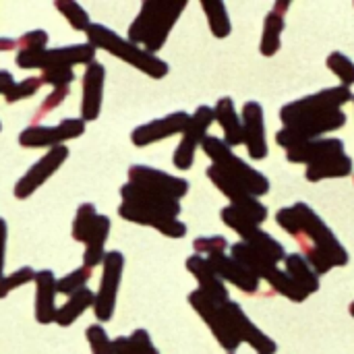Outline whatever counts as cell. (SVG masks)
I'll list each match as a JSON object with an SVG mask.
<instances>
[{"label": "cell", "instance_id": "6da1fadb", "mask_svg": "<svg viewBox=\"0 0 354 354\" xmlns=\"http://www.w3.org/2000/svg\"><path fill=\"white\" fill-rule=\"evenodd\" d=\"M187 2H160V0H147L141 4L137 17L129 25V41L135 46H143L149 54H158L164 44L168 41V35L180 15L185 12Z\"/></svg>", "mask_w": 354, "mask_h": 354}, {"label": "cell", "instance_id": "7a4b0ae2", "mask_svg": "<svg viewBox=\"0 0 354 354\" xmlns=\"http://www.w3.org/2000/svg\"><path fill=\"white\" fill-rule=\"evenodd\" d=\"M85 37H87V44L93 46L95 50H104L120 58L122 62L131 64L133 68L145 73L151 79H164L170 73L168 62L162 60L158 54H149L147 50L135 46L127 37H120L118 33H114L110 27L102 23H91L89 29L85 31Z\"/></svg>", "mask_w": 354, "mask_h": 354}, {"label": "cell", "instance_id": "3957f363", "mask_svg": "<svg viewBox=\"0 0 354 354\" xmlns=\"http://www.w3.org/2000/svg\"><path fill=\"white\" fill-rule=\"evenodd\" d=\"M203 151L205 156L212 160V166H216L218 170H222L228 178H232L234 183H239L243 189H247L253 197H261L270 193V180L266 178L263 172L255 170L253 166H249L247 162H243L232 147H228L224 143V139L220 137H207L203 141Z\"/></svg>", "mask_w": 354, "mask_h": 354}, {"label": "cell", "instance_id": "277c9868", "mask_svg": "<svg viewBox=\"0 0 354 354\" xmlns=\"http://www.w3.org/2000/svg\"><path fill=\"white\" fill-rule=\"evenodd\" d=\"M299 218V236L297 241H307L313 249H317L334 268H346L351 261L348 251L330 230V226L303 201L292 205Z\"/></svg>", "mask_w": 354, "mask_h": 354}, {"label": "cell", "instance_id": "5b68a950", "mask_svg": "<svg viewBox=\"0 0 354 354\" xmlns=\"http://www.w3.org/2000/svg\"><path fill=\"white\" fill-rule=\"evenodd\" d=\"M95 48L89 44H71L60 48H44L37 52H19L15 56V62L23 71H56V68H73L83 64L89 66L95 62Z\"/></svg>", "mask_w": 354, "mask_h": 354}, {"label": "cell", "instance_id": "8992f818", "mask_svg": "<svg viewBox=\"0 0 354 354\" xmlns=\"http://www.w3.org/2000/svg\"><path fill=\"white\" fill-rule=\"evenodd\" d=\"M230 257L232 259H236L239 263H243L247 270H251L259 280L263 278L278 295H282L284 299H288V301H292V303H303V301H307L309 297L290 280V276L284 272V270H280L276 263H272V261H268L266 257H261L257 251H253L249 245H245V243H236V245H232L230 247Z\"/></svg>", "mask_w": 354, "mask_h": 354}, {"label": "cell", "instance_id": "52a82bcc", "mask_svg": "<svg viewBox=\"0 0 354 354\" xmlns=\"http://www.w3.org/2000/svg\"><path fill=\"white\" fill-rule=\"evenodd\" d=\"M346 124V114L342 110H332V112H322V114H307L301 116L297 120H292L290 124H286L284 129H280L276 133V143L288 151L305 141H315L322 139V135L338 131Z\"/></svg>", "mask_w": 354, "mask_h": 354}, {"label": "cell", "instance_id": "ba28073f", "mask_svg": "<svg viewBox=\"0 0 354 354\" xmlns=\"http://www.w3.org/2000/svg\"><path fill=\"white\" fill-rule=\"evenodd\" d=\"M220 218H222V222H224L230 230H234V232L243 239L245 245H249L253 251H257V253H259L261 257H266L268 261H272V263L278 266L280 261L286 259V251H284V247L280 245V241H276L270 232L261 230L259 224L251 222L249 218H245L243 214H239L234 207H230V205L222 207V209H220Z\"/></svg>", "mask_w": 354, "mask_h": 354}, {"label": "cell", "instance_id": "9c48e42d", "mask_svg": "<svg viewBox=\"0 0 354 354\" xmlns=\"http://www.w3.org/2000/svg\"><path fill=\"white\" fill-rule=\"evenodd\" d=\"M354 100V93L351 87L336 85L322 89L317 93L305 95L301 100H295L290 104H284L280 108V120L282 124H290L292 120L307 116V114H322V112H332V110H342V106L351 104Z\"/></svg>", "mask_w": 354, "mask_h": 354}, {"label": "cell", "instance_id": "30bf717a", "mask_svg": "<svg viewBox=\"0 0 354 354\" xmlns=\"http://www.w3.org/2000/svg\"><path fill=\"white\" fill-rule=\"evenodd\" d=\"M124 274V255L120 251H108L102 263V280L93 299V315L97 324H108L116 311V299Z\"/></svg>", "mask_w": 354, "mask_h": 354}, {"label": "cell", "instance_id": "8fae6325", "mask_svg": "<svg viewBox=\"0 0 354 354\" xmlns=\"http://www.w3.org/2000/svg\"><path fill=\"white\" fill-rule=\"evenodd\" d=\"M85 120L81 118H64L54 127L31 124L21 131L19 145L25 149H54L66 141L79 139L85 133Z\"/></svg>", "mask_w": 354, "mask_h": 354}, {"label": "cell", "instance_id": "7c38bea8", "mask_svg": "<svg viewBox=\"0 0 354 354\" xmlns=\"http://www.w3.org/2000/svg\"><path fill=\"white\" fill-rule=\"evenodd\" d=\"M214 122H216L214 108H209V106H199V108L193 112V116H191L187 129H185L183 135H180V143H178V147H176V151H174V156H172V164H174L176 170L187 172V170L193 168L197 147H201L203 141L209 137L207 131H209V127H212Z\"/></svg>", "mask_w": 354, "mask_h": 354}, {"label": "cell", "instance_id": "4fadbf2b", "mask_svg": "<svg viewBox=\"0 0 354 354\" xmlns=\"http://www.w3.org/2000/svg\"><path fill=\"white\" fill-rule=\"evenodd\" d=\"M205 174L212 180V185L230 201V207H234L239 214H243L245 218H249L251 222H255L259 226L268 220V207L257 197H253L247 189H243L239 183L228 178L222 170H218L216 166L209 164Z\"/></svg>", "mask_w": 354, "mask_h": 354}, {"label": "cell", "instance_id": "5bb4252c", "mask_svg": "<svg viewBox=\"0 0 354 354\" xmlns=\"http://www.w3.org/2000/svg\"><path fill=\"white\" fill-rule=\"evenodd\" d=\"M68 147L66 145H60V147H54V149H48L19 180H17V185H15V189H12V195H15V199H19V201H25V199H29L33 193H37L60 168H62V164L68 160Z\"/></svg>", "mask_w": 354, "mask_h": 354}, {"label": "cell", "instance_id": "9a60e30c", "mask_svg": "<svg viewBox=\"0 0 354 354\" xmlns=\"http://www.w3.org/2000/svg\"><path fill=\"white\" fill-rule=\"evenodd\" d=\"M189 305L193 307V311L205 322V326L209 328V332L214 334V338L218 340V344L228 354H234L241 346V340L236 338V334L232 332L222 305L212 303L207 297H203L199 290H193L189 295Z\"/></svg>", "mask_w": 354, "mask_h": 354}, {"label": "cell", "instance_id": "2e32d148", "mask_svg": "<svg viewBox=\"0 0 354 354\" xmlns=\"http://www.w3.org/2000/svg\"><path fill=\"white\" fill-rule=\"evenodd\" d=\"M129 183L143 187L147 191H153L158 195L164 197H172L176 201H180L187 193H189V183L185 178L172 176L164 170L151 168V166H143V164H135L129 168Z\"/></svg>", "mask_w": 354, "mask_h": 354}, {"label": "cell", "instance_id": "e0dca14e", "mask_svg": "<svg viewBox=\"0 0 354 354\" xmlns=\"http://www.w3.org/2000/svg\"><path fill=\"white\" fill-rule=\"evenodd\" d=\"M224 315L232 328V332L236 334V338L241 340V344H249L257 354H276L278 353V344L266 334L261 332L251 319L249 315L243 311V307L234 301H228L226 305H222Z\"/></svg>", "mask_w": 354, "mask_h": 354}, {"label": "cell", "instance_id": "ac0fdd59", "mask_svg": "<svg viewBox=\"0 0 354 354\" xmlns=\"http://www.w3.org/2000/svg\"><path fill=\"white\" fill-rule=\"evenodd\" d=\"M189 120H191L189 112L176 110L172 114H166L164 118H156L151 122L139 124L131 131V143L135 147H147V145H153L158 141L170 139L174 135H183Z\"/></svg>", "mask_w": 354, "mask_h": 354}, {"label": "cell", "instance_id": "d6986e66", "mask_svg": "<svg viewBox=\"0 0 354 354\" xmlns=\"http://www.w3.org/2000/svg\"><path fill=\"white\" fill-rule=\"evenodd\" d=\"M104 85H106V66L102 62H91L85 66L81 79V120L93 122L102 114L104 104Z\"/></svg>", "mask_w": 354, "mask_h": 354}, {"label": "cell", "instance_id": "ffe728a7", "mask_svg": "<svg viewBox=\"0 0 354 354\" xmlns=\"http://www.w3.org/2000/svg\"><path fill=\"white\" fill-rule=\"evenodd\" d=\"M243 131H245V147L251 160L259 162L268 158V137H266V118L263 106L255 100L247 102L241 112Z\"/></svg>", "mask_w": 354, "mask_h": 354}, {"label": "cell", "instance_id": "44dd1931", "mask_svg": "<svg viewBox=\"0 0 354 354\" xmlns=\"http://www.w3.org/2000/svg\"><path fill=\"white\" fill-rule=\"evenodd\" d=\"M185 266H187V272L197 280V290L203 297H207L216 305H226L230 301V292H228L226 282L216 274V270L212 268L207 257L191 255V257H187Z\"/></svg>", "mask_w": 354, "mask_h": 354}, {"label": "cell", "instance_id": "7402d4cb", "mask_svg": "<svg viewBox=\"0 0 354 354\" xmlns=\"http://www.w3.org/2000/svg\"><path fill=\"white\" fill-rule=\"evenodd\" d=\"M56 276L52 270H39L35 272V309H33V315H35V322L39 326H50L56 322V313H58V307H56Z\"/></svg>", "mask_w": 354, "mask_h": 354}, {"label": "cell", "instance_id": "603a6c76", "mask_svg": "<svg viewBox=\"0 0 354 354\" xmlns=\"http://www.w3.org/2000/svg\"><path fill=\"white\" fill-rule=\"evenodd\" d=\"M207 261L212 263V268L216 270V274H218L224 282L236 286V288L243 290L245 295H255V292L259 290V278H257L251 270H247L243 263H239L236 259H232L230 255L218 253V255L207 257Z\"/></svg>", "mask_w": 354, "mask_h": 354}, {"label": "cell", "instance_id": "cb8c5ba5", "mask_svg": "<svg viewBox=\"0 0 354 354\" xmlns=\"http://www.w3.org/2000/svg\"><path fill=\"white\" fill-rule=\"evenodd\" d=\"M338 153H346L344 151V141L342 139H315V141H305L292 149L286 151V160L290 164H317L326 158L338 156Z\"/></svg>", "mask_w": 354, "mask_h": 354}, {"label": "cell", "instance_id": "d4e9b609", "mask_svg": "<svg viewBox=\"0 0 354 354\" xmlns=\"http://www.w3.org/2000/svg\"><path fill=\"white\" fill-rule=\"evenodd\" d=\"M214 116H216V122L220 124V129L224 133V143L228 147H236V145L245 143L243 118L239 116L232 97H228V95L220 97L214 106Z\"/></svg>", "mask_w": 354, "mask_h": 354}, {"label": "cell", "instance_id": "484cf974", "mask_svg": "<svg viewBox=\"0 0 354 354\" xmlns=\"http://www.w3.org/2000/svg\"><path fill=\"white\" fill-rule=\"evenodd\" d=\"M290 8V2H276V6L266 15L263 21V33H261V41H259V52L266 58H272L280 52L282 46V33L286 27L284 21V10Z\"/></svg>", "mask_w": 354, "mask_h": 354}, {"label": "cell", "instance_id": "4316f807", "mask_svg": "<svg viewBox=\"0 0 354 354\" xmlns=\"http://www.w3.org/2000/svg\"><path fill=\"white\" fill-rule=\"evenodd\" d=\"M110 230H112V222L108 216L100 214L89 239L85 241V251H83V266L87 268H97L100 263H104L106 257V243L110 239Z\"/></svg>", "mask_w": 354, "mask_h": 354}, {"label": "cell", "instance_id": "83f0119b", "mask_svg": "<svg viewBox=\"0 0 354 354\" xmlns=\"http://www.w3.org/2000/svg\"><path fill=\"white\" fill-rule=\"evenodd\" d=\"M351 174H353V160L346 153L326 158L317 164L307 166V170H305V178L309 183H319L326 178H346Z\"/></svg>", "mask_w": 354, "mask_h": 354}, {"label": "cell", "instance_id": "f1b7e54d", "mask_svg": "<svg viewBox=\"0 0 354 354\" xmlns=\"http://www.w3.org/2000/svg\"><path fill=\"white\" fill-rule=\"evenodd\" d=\"M284 272L290 276V280L307 295H315L319 290V276L313 272V268L307 263V259L301 253H290L284 259Z\"/></svg>", "mask_w": 354, "mask_h": 354}, {"label": "cell", "instance_id": "f546056e", "mask_svg": "<svg viewBox=\"0 0 354 354\" xmlns=\"http://www.w3.org/2000/svg\"><path fill=\"white\" fill-rule=\"evenodd\" d=\"M93 299H95V292H91L89 288H83V290L75 292L73 297L66 299V303L62 307H58L54 324L58 328H71L85 311L93 309Z\"/></svg>", "mask_w": 354, "mask_h": 354}, {"label": "cell", "instance_id": "4dcf8cb0", "mask_svg": "<svg viewBox=\"0 0 354 354\" xmlns=\"http://www.w3.org/2000/svg\"><path fill=\"white\" fill-rule=\"evenodd\" d=\"M50 35L44 29H31L19 37H0V52H37L48 48Z\"/></svg>", "mask_w": 354, "mask_h": 354}, {"label": "cell", "instance_id": "1f68e13d", "mask_svg": "<svg viewBox=\"0 0 354 354\" xmlns=\"http://www.w3.org/2000/svg\"><path fill=\"white\" fill-rule=\"evenodd\" d=\"M201 8L205 12L212 35L218 39H226L232 33V23H230L226 4L222 0H201Z\"/></svg>", "mask_w": 354, "mask_h": 354}, {"label": "cell", "instance_id": "d6a6232c", "mask_svg": "<svg viewBox=\"0 0 354 354\" xmlns=\"http://www.w3.org/2000/svg\"><path fill=\"white\" fill-rule=\"evenodd\" d=\"M97 218H100V214H97V209H95L93 203H81V205L77 207V214H75L73 226H71V236H73V241L85 245V241L89 239V234H91V230H93Z\"/></svg>", "mask_w": 354, "mask_h": 354}, {"label": "cell", "instance_id": "836d02e7", "mask_svg": "<svg viewBox=\"0 0 354 354\" xmlns=\"http://www.w3.org/2000/svg\"><path fill=\"white\" fill-rule=\"evenodd\" d=\"M56 10L68 21V25L75 29V31H87L89 25H91V19H89V12L79 4V2H73V0H58L54 2Z\"/></svg>", "mask_w": 354, "mask_h": 354}, {"label": "cell", "instance_id": "e575fe53", "mask_svg": "<svg viewBox=\"0 0 354 354\" xmlns=\"http://www.w3.org/2000/svg\"><path fill=\"white\" fill-rule=\"evenodd\" d=\"M91 274H93V270H91V268H87V266H79L77 270H73V272H68L66 276H62V278H58V280H56V292H58V295L73 297L75 292H79V290L87 288V282H89Z\"/></svg>", "mask_w": 354, "mask_h": 354}, {"label": "cell", "instance_id": "d590c367", "mask_svg": "<svg viewBox=\"0 0 354 354\" xmlns=\"http://www.w3.org/2000/svg\"><path fill=\"white\" fill-rule=\"evenodd\" d=\"M326 64L328 68L340 79V85L344 87H353L354 85V62L342 52H332L328 58H326Z\"/></svg>", "mask_w": 354, "mask_h": 354}, {"label": "cell", "instance_id": "8d00e7d4", "mask_svg": "<svg viewBox=\"0 0 354 354\" xmlns=\"http://www.w3.org/2000/svg\"><path fill=\"white\" fill-rule=\"evenodd\" d=\"M35 280V270L23 266L10 274H4V278H0V301L6 299L15 288H21L25 284H31Z\"/></svg>", "mask_w": 354, "mask_h": 354}, {"label": "cell", "instance_id": "74e56055", "mask_svg": "<svg viewBox=\"0 0 354 354\" xmlns=\"http://www.w3.org/2000/svg\"><path fill=\"white\" fill-rule=\"evenodd\" d=\"M85 338L91 354H114V344L102 324H93L85 330Z\"/></svg>", "mask_w": 354, "mask_h": 354}, {"label": "cell", "instance_id": "f35d334b", "mask_svg": "<svg viewBox=\"0 0 354 354\" xmlns=\"http://www.w3.org/2000/svg\"><path fill=\"white\" fill-rule=\"evenodd\" d=\"M41 79L39 77H27L19 83H15L10 87V91L4 95L6 104H17V102H23V100H29L31 95H35L39 89H41Z\"/></svg>", "mask_w": 354, "mask_h": 354}, {"label": "cell", "instance_id": "ab89813d", "mask_svg": "<svg viewBox=\"0 0 354 354\" xmlns=\"http://www.w3.org/2000/svg\"><path fill=\"white\" fill-rule=\"evenodd\" d=\"M193 249H195V255L212 257L218 253H226L228 241L224 236H199L193 241Z\"/></svg>", "mask_w": 354, "mask_h": 354}, {"label": "cell", "instance_id": "60d3db41", "mask_svg": "<svg viewBox=\"0 0 354 354\" xmlns=\"http://www.w3.org/2000/svg\"><path fill=\"white\" fill-rule=\"evenodd\" d=\"M44 85H50L52 89L56 87H71V83L77 79L73 68H56V71H46L39 75Z\"/></svg>", "mask_w": 354, "mask_h": 354}, {"label": "cell", "instance_id": "b9f144b4", "mask_svg": "<svg viewBox=\"0 0 354 354\" xmlns=\"http://www.w3.org/2000/svg\"><path fill=\"white\" fill-rule=\"evenodd\" d=\"M129 346L133 354H160V351L156 348V344L151 342V336L147 330H135L131 336H129Z\"/></svg>", "mask_w": 354, "mask_h": 354}, {"label": "cell", "instance_id": "7bdbcfd3", "mask_svg": "<svg viewBox=\"0 0 354 354\" xmlns=\"http://www.w3.org/2000/svg\"><path fill=\"white\" fill-rule=\"evenodd\" d=\"M276 222H278V226H280L288 236H292V239L299 236V218H297V214H295L292 207H282V209H278Z\"/></svg>", "mask_w": 354, "mask_h": 354}, {"label": "cell", "instance_id": "ee69618b", "mask_svg": "<svg viewBox=\"0 0 354 354\" xmlns=\"http://www.w3.org/2000/svg\"><path fill=\"white\" fill-rule=\"evenodd\" d=\"M68 93H71V87H56V89H52L50 95H48V97L41 102V106L37 108V114L41 116V114L52 112L54 108H58V106L68 97Z\"/></svg>", "mask_w": 354, "mask_h": 354}, {"label": "cell", "instance_id": "f6af8a7d", "mask_svg": "<svg viewBox=\"0 0 354 354\" xmlns=\"http://www.w3.org/2000/svg\"><path fill=\"white\" fill-rule=\"evenodd\" d=\"M6 241H8V224L0 218V278H4V263H6Z\"/></svg>", "mask_w": 354, "mask_h": 354}, {"label": "cell", "instance_id": "bcb514c9", "mask_svg": "<svg viewBox=\"0 0 354 354\" xmlns=\"http://www.w3.org/2000/svg\"><path fill=\"white\" fill-rule=\"evenodd\" d=\"M112 344H114V354H133L129 346V336H118L112 340Z\"/></svg>", "mask_w": 354, "mask_h": 354}, {"label": "cell", "instance_id": "7dc6e473", "mask_svg": "<svg viewBox=\"0 0 354 354\" xmlns=\"http://www.w3.org/2000/svg\"><path fill=\"white\" fill-rule=\"evenodd\" d=\"M15 85V79H12V73L8 71H0V95H6L10 91V87Z\"/></svg>", "mask_w": 354, "mask_h": 354}, {"label": "cell", "instance_id": "c3c4849f", "mask_svg": "<svg viewBox=\"0 0 354 354\" xmlns=\"http://www.w3.org/2000/svg\"><path fill=\"white\" fill-rule=\"evenodd\" d=\"M348 313H351V315H353V317H354V301H353V303H351V307H348Z\"/></svg>", "mask_w": 354, "mask_h": 354}, {"label": "cell", "instance_id": "681fc988", "mask_svg": "<svg viewBox=\"0 0 354 354\" xmlns=\"http://www.w3.org/2000/svg\"><path fill=\"white\" fill-rule=\"evenodd\" d=\"M0 131H2V122H0Z\"/></svg>", "mask_w": 354, "mask_h": 354}, {"label": "cell", "instance_id": "f907efd6", "mask_svg": "<svg viewBox=\"0 0 354 354\" xmlns=\"http://www.w3.org/2000/svg\"><path fill=\"white\" fill-rule=\"evenodd\" d=\"M353 180H354V178H353Z\"/></svg>", "mask_w": 354, "mask_h": 354}, {"label": "cell", "instance_id": "816d5d0a", "mask_svg": "<svg viewBox=\"0 0 354 354\" xmlns=\"http://www.w3.org/2000/svg\"><path fill=\"white\" fill-rule=\"evenodd\" d=\"M353 102H354V100H353Z\"/></svg>", "mask_w": 354, "mask_h": 354}]
</instances>
